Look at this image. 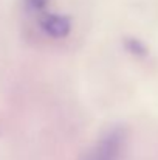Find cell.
<instances>
[{
	"mask_svg": "<svg viewBox=\"0 0 158 160\" xmlns=\"http://www.w3.org/2000/svg\"><path fill=\"white\" fill-rule=\"evenodd\" d=\"M121 148H122V134L119 131L108 132L90 152L87 160H118L121 154Z\"/></svg>",
	"mask_w": 158,
	"mask_h": 160,
	"instance_id": "6da1fadb",
	"label": "cell"
},
{
	"mask_svg": "<svg viewBox=\"0 0 158 160\" xmlns=\"http://www.w3.org/2000/svg\"><path fill=\"white\" fill-rule=\"evenodd\" d=\"M44 27L47 31H50L53 36H65L70 30V23L65 17H59V16H50L47 17V20L44 22Z\"/></svg>",
	"mask_w": 158,
	"mask_h": 160,
	"instance_id": "7a4b0ae2",
	"label": "cell"
},
{
	"mask_svg": "<svg viewBox=\"0 0 158 160\" xmlns=\"http://www.w3.org/2000/svg\"><path fill=\"white\" fill-rule=\"evenodd\" d=\"M31 3H33L36 8H42V6L47 3V0H31Z\"/></svg>",
	"mask_w": 158,
	"mask_h": 160,
	"instance_id": "3957f363",
	"label": "cell"
}]
</instances>
